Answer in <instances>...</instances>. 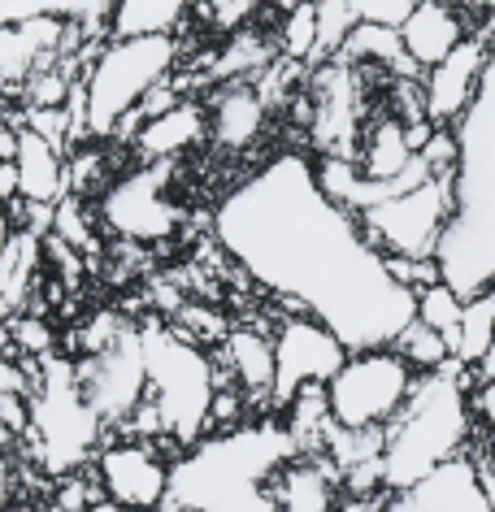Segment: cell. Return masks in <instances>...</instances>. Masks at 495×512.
<instances>
[{"label":"cell","mask_w":495,"mask_h":512,"mask_svg":"<svg viewBox=\"0 0 495 512\" xmlns=\"http://www.w3.org/2000/svg\"><path fill=\"white\" fill-rule=\"evenodd\" d=\"M96 478L113 504L126 512H161L170 495V465L157 443L122 439L96 452Z\"/></svg>","instance_id":"13"},{"label":"cell","mask_w":495,"mask_h":512,"mask_svg":"<svg viewBox=\"0 0 495 512\" xmlns=\"http://www.w3.org/2000/svg\"><path fill=\"white\" fill-rule=\"evenodd\" d=\"M491 343H495V291H482V296L465 300L461 326H456V335L448 339V348H452L456 365H465L478 374V365L487 361Z\"/></svg>","instance_id":"24"},{"label":"cell","mask_w":495,"mask_h":512,"mask_svg":"<svg viewBox=\"0 0 495 512\" xmlns=\"http://www.w3.org/2000/svg\"><path fill=\"white\" fill-rule=\"evenodd\" d=\"M5 512H35V508H31V504H22V499H9Z\"/></svg>","instance_id":"44"},{"label":"cell","mask_w":495,"mask_h":512,"mask_svg":"<svg viewBox=\"0 0 495 512\" xmlns=\"http://www.w3.org/2000/svg\"><path fill=\"white\" fill-rule=\"evenodd\" d=\"M487 61H491V48L474 31L448 61L430 66L422 74L426 118L435 122V126H456V122H461L465 109H469V100L478 96V83H482V70H487Z\"/></svg>","instance_id":"14"},{"label":"cell","mask_w":495,"mask_h":512,"mask_svg":"<svg viewBox=\"0 0 495 512\" xmlns=\"http://www.w3.org/2000/svg\"><path fill=\"white\" fill-rule=\"evenodd\" d=\"M261 0H200V9L213 18V27L218 31H239L252 22V9H257Z\"/></svg>","instance_id":"33"},{"label":"cell","mask_w":495,"mask_h":512,"mask_svg":"<svg viewBox=\"0 0 495 512\" xmlns=\"http://www.w3.org/2000/svg\"><path fill=\"white\" fill-rule=\"evenodd\" d=\"M70 113H66V105L61 109H27V131H35L40 139H48L61 157H66V131H70Z\"/></svg>","instance_id":"32"},{"label":"cell","mask_w":495,"mask_h":512,"mask_svg":"<svg viewBox=\"0 0 495 512\" xmlns=\"http://www.w3.org/2000/svg\"><path fill=\"white\" fill-rule=\"evenodd\" d=\"M452 209V178L430 174L426 183L409 187L404 196L383 200L370 213H361V230L383 256H435Z\"/></svg>","instance_id":"9"},{"label":"cell","mask_w":495,"mask_h":512,"mask_svg":"<svg viewBox=\"0 0 495 512\" xmlns=\"http://www.w3.org/2000/svg\"><path fill=\"white\" fill-rule=\"evenodd\" d=\"M352 27H357V22H352L348 0H322V5H317V57L313 61L339 57V48H344Z\"/></svg>","instance_id":"29"},{"label":"cell","mask_w":495,"mask_h":512,"mask_svg":"<svg viewBox=\"0 0 495 512\" xmlns=\"http://www.w3.org/2000/svg\"><path fill=\"white\" fill-rule=\"evenodd\" d=\"M461 309H465V300L456 296L448 283H435V287L417 291V322H426L430 330H439L443 339L456 335V326H461Z\"/></svg>","instance_id":"28"},{"label":"cell","mask_w":495,"mask_h":512,"mask_svg":"<svg viewBox=\"0 0 495 512\" xmlns=\"http://www.w3.org/2000/svg\"><path fill=\"white\" fill-rule=\"evenodd\" d=\"M87 512H126V508H122V504H113L109 495H100V499H96V504L87 508Z\"/></svg>","instance_id":"42"},{"label":"cell","mask_w":495,"mask_h":512,"mask_svg":"<svg viewBox=\"0 0 495 512\" xmlns=\"http://www.w3.org/2000/svg\"><path fill=\"white\" fill-rule=\"evenodd\" d=\"M348 348L330 326L309 313H287L274 330V413H283L291 395L304 387H326L344 369Z\"/></svg>","instance_id":"10"},{"label":"cell","mask_w":495,"mask_h":512,"mask_svg":"<svg viewBox=\"0 0 495 512\" xmlns=\"http://www.w3.org/2000/svg\"><path fill=\"white\" fill-rule=\"evenodd\" d=\"M35 265H40V239H35V230L18 226L14 248H9L5 265H0V317H14L22 304H27Z\"/></svg>","instance_id":"25"},{"label":"cell","mask_w":495,"mask_h":512,"mask_svg":"<svg viewBox=\"0 0 495 512\" xmlns=\"http://www.w3.org/2000/svg\"><path fill=\"white\" fill-rule=\"evenodd\" d=\"M74 374H79L87 404L96 408L105 426L109 421H126L148 395V365H144V339H139V330L126 326L105 352L79 356Z\"/></svg>","instance_id":"12"},{"label":"cell","mask_w":495,"mask_h":512,"mask_svg":"<svg viewBox=\"0 0 495 512\" xmlns=\"http://www.w3.org/2000/svg\"><path fill=\"white\" fill-rule=\"evenodd\" d=\"M170 165L174 161H144L139 170L122 174L100 196V222L113 235L135 239V243H157L165 235H174L179 204L170 196Z\"/></svg>","instance_id":"11"},{"label":"cell","mask_w":495,"mask_h":512,"mask_svg":"<svg viewBox=\"0 0 495 512\" xmlns=\"http://www.w3.org/2000/svg\"><path fill=\"white\" fill-rule=\"evenodd\" d=\"M100 499V486H92L87 478H79V473H70L66 486H61V495H57V508L61 512H87Z\"/></svg>","instance_id":"34"},{"label":"cell","mask_w":495,"mask_h":512,"mask_svg":"<svg viewBox=\"0 0 495 512\" xmlns=\"http://www.w3.org/2000/svg\"><path fill=\"white\" fill-rule=\"evenodd\" d=\"M474 426L469 391L461 387V365H443L435 374H417L413 395L387 421L383 447V486L391 495L422 486L430 473L465 456V439Z\"/></svg>","instance_id":"4"},{"label":"cell","mask_w":495,"mask_h":512,"mask_svg":"<svg viewBox=\"0 0 495 512\" xmlns=\"http://www.w3.org/2000/svg\"><path fill=\"white\" fill-rule=\"evenodd\" d=\"M417 165V152L409 144V131L391 109H383L378 118L365 122L361 131V148H357V170L374 183H391V178H404Z\"/></svg>","instance_id":"19"},{"label":"cell","mask_w":495,"mask_h":512,"mask_svg":"<svg viewBox=\"0 0 495 512\" xmlns=\"http://www.w3.org/2000/svg\"><path fill=\"white\" fill-rule=\"evenodd\" d=\"M404 361H409L417 374H435V369H443V365H452V348H448V339L439 335V330H430L426 322H413L400 330V339L391 343Z\"/></svg>","instance_id":"26"},{"label":"cell","mask_w":495,"mask_h":512,"mask_svg":"<svg viewBox=\"0 0 495 512\" xmlns=\"http://www.w3.org/2000/svg\"><path fill=\"white\" fill-rule=\"evenodd\" d=\"M478 14H482V18H491V14H495V0H478Z\"/></svg>","instance_id":"45"},{"label":"cell","mask_w":495,"mask_h":512,"mask_svg":"<svg viewBox=\"0 0 495 512\" xmlns=\"http://www.w3.org/2000/svg\"><path fill=\"white\" fill-rule=\"evenodd\" d=\"M209 135V109L205 100H179L170 113L148 118L135 131V152L144 161H174L187 148H196Z\"/></svg>","instance_id":"18"},{"label":"cell","mask_w":495,"mask_h":512,"mask_svg":"<svg viewBox=\"0 0 495 512\" xmlns=\"http://www.w3.org/2000/svg\"><path fill=\"white\" fill-rule=\"evenodd\" d=\"M469 413H474L482 426L495 430V378H482L474 391H469Z\"/></svg>","instance_id":"35"},{"label":"cell","mask_w":495,"mask_h":512,"mask_svg":"<svg viewBox=\"0 0 495 512\" xmlns=\"http://www.w3.org/2000/svg\"><path fill=\"white\" fill-rule=\"evenodd\" d=\"M456 135V209L443 226L435 248L439 278L456 296L495 291V53L482 70L478 96L469 100L465 118L452 126Z\"/></svg>","instance_id":"3"},{"label":"cell","mask_w":495,"mask_h":512,"mask_svg":"<svg viewBox=\"0 0 495 512\" xmlns=\"http://www.w3.org/2000/svg\"><path fill=\"white\" fill-rule=\"evenodd\" d=\"M18 157V131L9 122H0V161H14Z\"/></svg>","instance_id":"40"},{"label":"cell","mask_w":495,"mask_h":512,"mask_svg":"<svg viewBox=\"0 0 495 512\" xmlns=\"http://www.w3.org/2000/svg\"><path fill=\"white\" fill-rule=\"evenodd\" d=\"M196 0H113L109 35L113 40H148V35H174L187 22Z\"/></svg>","instance_id":"23"},{"label":"cell","mask_w":495,"mask_h":512,"mask_svg":"<svg viewBox=\"0 0 495 512\" xmlns=\"http://www.w3.org/2000/svg\"><path fill=\"white\" fill-rule=\"evenodd\" d=\"M478 35H482V40H487V48H491V53H495V14L478 22Z\"/></svg>","instance_id":"41"},{"label":"cell","mask_w":495,"mask_h":512,"mask_svg":"<svg viewBox=\"0 0 495 512\" xmlns=\"http://www.w3.org/2000/svg\"><path fill=\"white\" fill-rule=\"evenodd\" d=\"M14 235H18L14 217H9V209H5V204H0V265H5V256H9V248H14Z\"/></svg>","instance_id":"38"},{"label":"cell","mask_w":495,"mask_h":512,"mask_svg":"<svg viewBox=\"0 0 495 512\" xmlns=\"http://www.w3.org/2000/svg\"><path fill=\"white\" fill-rule=\"evenodd\" d=\"M209 139L226 152H244L261 139L265 131V96L252 87L248 79L222 83L218 92L209 96Z\"/></svg>","instance_id":"17"},{"label":"cell","mask_w":495,"mask_h":512,"mask_svg":"<svg viewBox=\"0 0 495 512\" xmlns=\"http://www.w3.org/2000/svg\"><path fill=\"white\" fill-rule=\"evenodd\" d=\"M387 512H495V508L482 495L474 460L461 456L452 465H443L439 473H430L422 486L391 495Z\"/></svg>","instance_id":"16"},{"label":"cell","mask_w":495,"mask_h":512,"mask_svg":"<svg viewBox=\"0 0 495 512\" xmlns=\"http://www.w3.org/2000/svg\"><path fill=\"white\" fill-rule=\"evenodd\" d=\"M300 456L283 421H244L205 434L170 465L161 512H278L274 478Z\"/></svg>","instance_id":"2"},{"label":"cell","mask_w":495,"mask_h":512,"mask_svg":"<svg viewBox=\"0 0 495 512\" xmlns=\"http://www.w3.org/2000/svg\"><path fill=\"white\" fill-rule=\"evenodd\" d=\"M144 365H148V400L161 417V447L187 452L209 434V404L218 391V365L192 335L174 330H144Z\"/></svg>","instance_id":"6"},{"label":"cell","mask_w":495,"mask_h":512,"mask_svg":"<svg viewBox=\"0 0 495 512\" xmlns=\"http://www.w3.org/2000/svg\"><path fill=\"white\" fill-rule=\"evenodd\" d=\"M226 256L274 291L291 313H309L348 352L391 348L417 317V296L387 270L365 239L361 217L335 204L300 152H278L218 204Z\"/></svg>","instance_id":"1"},{"label":"cell","mask_w":495,"mask_h":512,"mask_svg":"<svg viewBox=\"0 0 495 512\" xmlns=\"http://www.w3.org/2000/svg\"><path fill=\"white\" fill-rule=\"evenodd\" d=\"M31 378L35 374H22L14 361H5L0 356V391H18V395H31Z\"/></svg>","instance_id":"36"},{"label":"cell","mask_w":495,"mask_h":512,"mask_svg":"<svg viewBox=\"0 0 495 512\" xmlns=\"http://www.w3.org/2000/svg\"><path fill=\"white\" fill-rule=\"evenodd\" d=\"M352 9V22L357 27H387V31H400L409 14L417 9V0H348Z\"/></svg>","instance_id":"30"},{"label":"cell","mask_w":495,"mask_h":512,"mask_svg":"<svg viewBox=\"0 0 495 512\" xmlns=\"http://www.w3.org/2000/svg\"><path fill=\"white\" fill-rule=\"evenodd\" d=\"M27 400H31V430L27 434L35 439V456H40L44 473L66 478L87 456L100 452L105 421L87 404L79 374H74V361H66V356H44V361L35 365Z\"/></svg>","instance_id":"7"},{"label":"cell","mask_w":495,"mask_h":512,"mask_svg":"<svg viewBox=\"0 0 495 512\" xmlns=\"http://www.w3.org/2000/svg\"><path fill=\"white\" fill-rule=\"evenodd\" d=\"M482 378H495V343H491V352H487V361L478 365V382Z\"/></svg>","instance_id":"43"},{"label":"cell","mask_w":495,"mask_h":512,"mask_svg":"<svg viewBox=\"0 0 495 512\" xmlns=\"http://www.w3.org/2000/svg\"><path fill=\"white\" fill-rule=\"evenodd\" d=\"M14 200H22L18 165H14V161H0V204H14Z\"/></svg>","instance_id":"37"},{"label":"cell","mask_w":495,"mask_h":512,"mask_svg":"<svg viewBox=\"0 0 495 512\" xmlns=\"http://www.w3.org/2000/svg\"><path fill=\"white\" fill-rule=\"evenodd\" d=\"M183 48L174 35L148 40H109L83 74V131L96 139L126 135L152 87H161L179 66ZM139 131V122H135Z\"/></svg>","instance_id":"5"},{"label":"cell","mask_w":495,"mask_h":512,"mask_svg":"<svg viewBox=\"0 0 495 512\" xmlns=\"http://www.w3.org/2000/svg\"><path fill=\"white\" fill-rule=\"evenodd\" d=\"M9 499H14V465H9V456L0 452V512H5Z\"/></svg>","instance_id":"39"},{"label":"cell","mask_w":495,"mask_h":512,"mask_svg":"<svg viewBox=\"0 0 495 512\" xmlns=\"http://www.w3.org/2000/svg\"><path fill=\"white\" fill-rule=\"evenodd\" d=\"M9 335H14V343L27 356H35V361H44V356H53V330H48V322L40 313H22L14 326H9Z\"/></svg>","instance_id":"31"},{"label":"cell","mask_w":495,"mask_h":512,"mask_svg":"<svg viewBox=\"0 0 495 512\" xmlns=\"http://www.w3.org/2000/svg\"><path fill=\"white\" fill-rule=\"evenodd\" d=\"M417 387V369L396 348L348 352L344 369L326 382L330 421L344 430L387 426Z\"/></svg>","instance_id":"8"},{"label":"cell","mask_w":495,"mask_h":512,"mask_svg":"<svg viewBox=\"0 0 495 512\" xmlns=\"http://www.w3.org/2000/svg\"><path fill=\"white\" fill-rule=\"evenodd\" d=\"M222 343H226L222 361H226V374H235V387L244 395H252V400L270 404V395H274V339L244 326V330H231Z\"/></svg>","instance_id":"22"},{"label":"cell","mask_w":495,"mask_h":512,"mask_svg":"<svg viewBox=\"0 0 495 512\" xmlns=\"http://www.w3.org/2000/svg\"><path fill=\"white\" fill-rule=\"evenodd\" d=\"M478 27H469V14L452 5V0H417L409 22L400 27V44L417 70H430L439 61H448Z\"/></svg>","instance_id":"15"},{"label":"cell","mask_w":495,"mask_h":512,"mask_svg":"<svg viewBox=\"0 0 495 512\" xmlns=\"http://www.w3.org/2000/svg\"><path fill=\"white\" fill-rule=\"evenodd\" d=\"M335 482L339 469L322 456H296L274 478L278 512H335Z\"/></svg>","instance_id":"20"},{"label":"cell","mask_w":495,"mask_h":512,"mask_svg":"<svg viewBox=\"0 0 495 512\" xmlns=\"http://www.w3.org/2000/svg\"><path fill=\"white\" fill-rule=\"evenodd\" d=\"M66 157L48 144V139H40L35 131H18V187H22V200L27 204H48V209H57L61 200H66V187H70V174L66 165H61Z\"/></svg>","instance_id":"21"},{"label":"cell","mask_w":495,"mask_h":512,"mask_svg":"<svg viewBox=\"0 0 495 512\" xmlns=\"http://www.w3.org/2000/svg\"><path fill=\"white\" fill-rule=\"evenodd\" d=\"M278 18H283V27H278V53L287 61H313L317 57V5H296Z\"/></svg>","instance_id":"27"}]
</instances>
